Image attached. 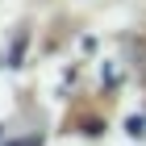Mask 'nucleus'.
<instances>
[{
  "label": "nucleus",
  "instance_id": "nucleus-1",
  "mask_svg": "<svg viewBox=\"0 0 146 146\" xmlns=\"http://www.w3.org/2000/svg\"><path fill=\"white\" fill-rule=\"evenodd\" d=\"M9 146H38V138H21V142H9Z\"/></svg>",
  "mask_w": 146,
  "mask_h": 146
}]
</instances>
